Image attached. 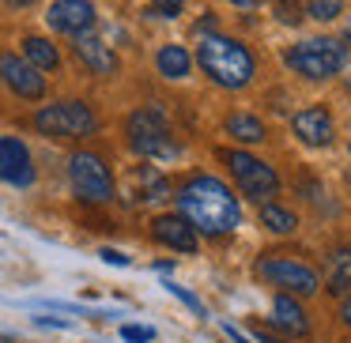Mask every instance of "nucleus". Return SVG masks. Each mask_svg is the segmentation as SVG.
I'll return each mask as SVG.
<instances>
[{"label":"nucleus","mask_w":351,"mask_h":343,"mask_svg":"<svg viewBox=\"0 0 351 343\" xmlns=\"http://www.w3.org/2000/svg\"><path fill=\"white\" fill-rule=\"evenodd\" d=\"M185 4L189 0H152V16H159V19H178L185 12Z\"/></svg>","instance_id":"4be33fe9"},{"label":"nucleus","mask_w":351,"mask_h":343,"mask_svg":"<svg viewBox=\"0 0 351 343\" xmlns=\"http://www.w3.org/2000/svg\"><path fill=\"white\" fill-rule=\"evenodd\" d=\"M223 132L242 147H261L268 140V125L257 114H250V110H234V114L223 117Z\"/></svg>","instance_id":"dca6fc26"},{"label":"nucleus","mask_w":351,"mask_h":343,"mask_svg":"<svg viewBox=\"0 0 351 343\" xmlns=\"http://www.w3.org/2000/svg\"><path fill=\"white\" fill-rule=\"evenodd\" d=\"M72 53H76V61L84 64L91 76H99V79H110V76H117L121 72V61H117V53L106 46V42L99 38V34H76L72 38Z\"/></svg>","instance_id":"4468645a"},{"label":"nucleus","mask_w":351,"mask_h":343,"mask_svg":"<svg viewBox=\"0 0 351 343\" xmlns=\"http://www.w3.org/2000/svg\"><path fill=\"white\" fill-rule=\"evenodd\" d=\"M276 19L280 23H302V8H298V0H276Z\"/></svg>","instance_id":"5701e85b"},{"label":"nucleus","mask_w":351,"mask_h":343,"mask_svg":"<svg viewBox=\"0 0 351 343\" xmlns=\"http://www.w3.org/2000/svg\"><path fill=\"white\" fill-rule=\"evenodd\" d=\"M328 290L332 294H351V249H336L328 257Z\"/></svg>","instance_id":"aec40b11"},{"label":"nucleus","mask_w":351,"mask_h":343,"mask_svg":"<svg viewBox=\"0 0 351 343\" xmlns=\"http://www.w3.org/2000/svg\"><path fill=\"white\" fill-rule=\"evenodd\" d=\"M343 42H351V19L343 23Z\"/></svg>","instance_id":"473e14b6"},{"label":"nucleus","mask_w":351,"mask_h":343,"mask_svg":"<svg viewBox=\"0 0 351 343\" xmlns=\"http://www.w3.org/2000/svg\"><path fill=\"white\" fill-rule=\"evenodd\" d=\"M348 155H351V140H348Z\"/></svg>","instance_id":"72a5a7b5"},{"label":"nucleus","mask_w":351,"mask_h":343,"mask_svg":"<svg viewBox=\"0 0 351 343\" xmlns=\"http://www.w3.org/2000/svg\"><path fill=\"white\" fill-rule=\"evenodd\" d=\"M64 170H69V189L80 204H110L117 196L114 170H110V162L99 151H84L80 147V151L69 155Z\"/></svg>","instance_id":"39448f33"},{"label":"nucleus","mask_w":351,"mask_h":343,"mask_svg":"<svg viewBox=\"0 0 351 343\" xmlns=\"http://www.w3.org/2000/svg\"><path fill=\"white\" fill-rule=\"evenodd\" d=\"M125 144H129V151L140 155V159H170V155L178 151L170 121L159 106L132 110L129 121H125Z\"/></svg>","instance_id":"423d86ee"},{"label":"nucleus","mask_w":351,"mask_h":343,"mask_svg":"<svg viewBox=\"0 0 351 343\" xmlns=\"http://www.w3.org/2000/svg\"><path fill=\"white\" fill-rule=\"evenodd\" d=\"M257 215H261V227L272 230V234H280V238H287V234L298 230V212H291L287 204H280V200H261Z\"/></svg>","instance_id":"a211bd4d"},{"label":"nucleus","mask_w":351,"mask_h":343,"mask_svg":"<svg viewBox=\"0 0 351 343\" xmlns=\"http://www.w3.org/2000/svg\"><path fill=\"white\" fill-rule=\"evenodd\" d=\"M155 72H159L162 79H170V84H182L193 72V53L185 46H178V42H167V46H159V53H155Z\"/></svg>","instance_id":"f3484780"},{"label":"nucleus","mask_w":351,"mask_h":343,"mask_svg":"<svg viewBox=\"0 0 351 343\" xmlns=\"http://www.w3.org/2000/svg\"><path fill=\"white\" fill-rule=\"evenodd\" d=\"M121 340H125V343H152V340H155V328H144V325H125V328H121Z\"/></svg>","instance_id":"393cba45"},{"label":"nucleus","mask_w":351,"mask_h":343,"mask_svg":"<svg viewBox=\"0 0 351 343\" xmlns=\"http://www.w3.org/2000/svg\"><path fill=\"white\" fill-rule=\"evenodd\" d=\"M265 328H276V332H291L295 340L310 335V320H306V309L298 305L295 294H276L272 317L265 320Z\"/></svg>","instance_id":"2eb2a0df"},{"label":"nucleus","mask_w":351,"mask_h":343,"mask_svg":"<svg viewBox=\"0 0 351 343\" xmlns=\"http://www.w3.org/2000/svg\"><path fill=\"white\" fill-rule=\"evenodd\" d=\"M340 320L351 328V298H343V302H340Z\"/></svg>","instance_id":"c85d7f7f"},{"label":"nucleus","mask_w":351,"mask_h":343,"mask_svg":"<svg viewBox=\"0 0 351 343\" xmlns=\"http://www.w3.org/2000/svg\"><path fill=\"white\" fill-rule=\"evenodd\" d=\"M38 181V162L23 136L0 132V185L8 189H34Z\"/></svg>","instance_id":"1a4fd4ad"},{"label":"nucleus","mask_w":351,"mask_h":343,"mask_svg":"<svg viewBox=\"0 0 351 343\" xmlns=\"http://www.w3.org/2000/svg\"><path fill=\"white\" fill-rule=\"evenodd\" d=\"M0 84L8 87V94L19 102H42L49 94L46 72H38L19 53H0Z\"/></svg>","instance_id":"9d476101"},{"label":"nucleus","mask_w":351,"mask_h":343,"mask_svg":"<svg viewBox=\"0 0 351 343\" xmlns=\"http://www.w3.org/2000/svg\"><path fill=\"white\" fill-rule=\"evenodd\" d=\"M34 325H46V328H69V320H57V317H34Z\"/></svg>","instance_id":"cd10ccee"},{"label":"nucleus","mask_w":351,"mask_h":343,"mask_svg":"<svg viewBox=\"0 0 351 343\" xmlns=\"http://www.w3.org/2000/svg\"><path fill=\"white\" fill-rule=\"evenodd\" d=\"M230 4H234V8H245V12H250L253 4H257V0H230Z\"/></svg>","instance_id":"2f4dec72"},{"label":"nucleus","mask_w":351,"mask_h":343,"mask_svg":"<svg viewBox=\"0 0 351 343\" xmlns=\"http://www.w3.org/2000/svg\"><path fill=\"white\" fill-rule=\"evenodd\" d=\"M291 132L306 147H332L336 144V121L325 106H302L291 117Z\"/></svg>","instance_id":"ddd939ff"},{"label":"nucleus","mask_w":351,"mask_h":343,"mask_svg":"<svg viewBox=\"0 0 351 343\" xmlns=\"http://www.w3.org/2000/svg\"><path fill=\"white\" fill-rule=\"evenodd\" d=\"M167 290H170V294H174V298H182V302L189 305V309L197 313V317H208L204 302H200V298H193V294H189V290H185V287H178V283H167Z\"/></svg>","instance_id":"b1692460"},{"label":"nucleus","mask_w":351,"mask_h":343,"mask_svg":"<svg viewBox=\"0 0 351 343\" xmlns=\"http://www.w3.org/2000/svg\"><path fill=\"white\" fill-rule=\"evenodd\" d=\"M253 332H257V340H261V343H283V340H276V335L268 332V328L261 325V320H253Z\"/></svg>","instance_id":"bb28decb"},{"label":"nucleus","mask_w":351,"mask_h":343,"mask_svg":"<svg viewBox=\"0 0 351 343\" xmlns=\"http://www.w3.org/2000/svg\"><path fill=\"white\" fill-rule=\"evenodd\" d=\"M0 4H8V8H34L38 0H0Z\"/></svg>","instance_id":"c756f323"},{"label":"nucleus","mask_w":351,"mask_h":343,"mask_svg":"<svg viewBox=\"0 0 351 343\" xmlns=\"http://www.w3.org/2000/svg\"><path fill=\"white\" fill-rule=\"evenodd\" d=\"M34 132H42L46 140H57V144H80V140H91L99 132V114L87 106L84 99H61L42 106L38 114L31 117Z\"/></svg>","instance_id":"7ed1b4c3"},{"label":"nucleus","mask_w":351,"mask_h":343,"mask_svg":"<svg viewBox=\"0 0 351 343\" xmlns=\"http://www.w3.org/2000/svg\"><path fill=\"white\" fill-rule=\"evenodd\" d=\"M193 64H200V72L223 91H245L253 84V76H257V61H253L250 49L238 38L219 34V31H204L197 38Z\"/></svg>","instance_id":"f03ea898"},{"label":"nucleus","mask_w":351,"mask_h":343,"mask_svg":"<svg viewBox=\"0 0 351 343\" xmlns=\"http://www.w3.org/2000/svg\"><path fill=\"white\" fill-rule=\"evenodd\" d=\"M152 242H159L162 249H174V253H197L200 238L182 212H162L152 219Z\"/></svg>","instance_id":"f8f14e48"},{"label":"nucleus","mask_w":351,"mask_h":343,"mask_svg":"<svg viewBox=\"0 0 351 343\" xmlns=\"http://www.w3.org/2000/svg\"><path fill=\"white\" fill-rule=\"evenodd\" d=\"M283 64L310 84H325L348 68V46L336 38H306L283 53Z\"/></svg>","instance_id":"20e7f679"},{"label":"nucleus","mask_w":351,"mask_h":343,"mask_svg":"<svg viewBox=\"0 0 351 343\" xmlns=\"http://www.w3.org/2000/svg\"><path fill=\"white\" fill-rule=\"evenodd\" d=\"M227 335H230V340H234V343H250V340H245L242 332H238V328H230V325H227Z\"/></svg>","instance_id":"7c9ffc66"},{"label":"nucleus","mask_w":351,"mask_h":343,"mask_svg":"<svg viewBox=\"0 0 351 343\" xmlns=\"http://www.w3.org/2000/svg\"><path fill=\"white\" fill-rule=\"evenodd\" d=\"M95 19H99V12H95L91 0H53L46 8V27L64 34V38L95 31Z\"/></svg>","instance_id":"9b49d317"},{"label":"nucleus","mask_w":351,"mask_h":343,"mask_svg":"<svg viewBox=\"0 0 351 343\" xmlns=\"http://www.w3.org/2000/svg\"><path fill=\"white\" fill-rule=\"evenodd\" d=\"M253 272L268 287H280L283 294H295V298H313L321 290V275L306 260L291 257V253H265Z\"/></svg>","instance_id":"0eeeda50"},{"label":"nucleus","mask_w":351,"mask_h":343,"mask_svg":"<svg viewBox=\"0 0 351 343\" xmlns=\"http://www.w3.org/2000/svg\"><path fill=\"white\" fill-rule=\"evenodd\" d=\"M343 4H348V0H310L306 16H310L313 23H336V19L343 16Z\"/></svg>","instance_id":"412c9836"},{"label":"nucleus","mask_w":351,"mask_h":343,"mask_svg":"<svg viewBox=\"0 0 351 343\" xmlns=\"http://www.w3.org/2000/svg\"><path fill=\"white\" fill-rule=\"evenodd\" d=\"M178 212L204 238H223L242 227V204H238V196L230 192V185H223L212 174H200L178 189Z\"/></svg>","instance_id":"f257e3e1"},{"label":"nucleus","mask_w":351,"mask_h":343,"mask_svg":"<svg viewBox=\"0 0 351 343\" xmlns=\"http://www.w3.org/2000/svg\"><path fill=\"white\" fill-rule=\"evenodd\" d=\"M223 162H227L230 177H234V185L245 192L250 200H272L276 192H280V174H276L272 162H265L261 155L253 151H242V147H234V151H223Z\"/></svg>","instance_id":"6e6552de"},{"label":"nucleus","mask_w":351,"mask_h":343,"mask_svg":"<svg viewBox=\"0 0 351 343\" xmlns=\"http://www.w3.org/2000/svg\"><path fill=\"white\" fill-rule=\"evenodd\" d=\"M23 57L38 72H61V49L49 38H42V34H27L23 38Z\"/></svg>","instance_id":"6ab92c4d"},{"label":"nucleus","mask_w":351,"mask_h":343,"mask_svg":"<svg viewBox=\"0 0 351 343\" xmlns=\"http://www.w3.org/2000/svg\"><path fill=\"white\" fill-rule=\"evenodd\" d=\"M99 257L106 260V264H117V268H129V257H125V253H117V249H102Z\"/></svg>","instance_id":"a878e982"}]
</instances>
